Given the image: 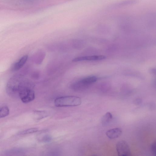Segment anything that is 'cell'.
I'll return each instance as SVG.
<instances>
[{"instance_id":"6da1fadb","label":"cell","mask_w":156,"mask_h":156,"mask_svg":"<svg viewBox=\"0 0 156 156\" xmlns=\"http://www.w3.org/2000/svg\"><path fill=\"white\" fill-rule=\"evenodd\" d=\"M82 102L79 97L68 96L57 98L55 100V105L58 107L75 106L80 105Z\"/></svg>"},{"instance_id":"7a4b0ae2","label":"cell","mask_w":156,"mask_h":156,"mask_svg":"<svg viewBox=\"0 0 156 156\" xmlns=\"http://www.w3.org/2000/svg\"><path fill=\"white\" fill-rule=\"evenodd\" d=\"M18 96L23 103H27L33 100L35 98L34 91L23 86L20 83L19 90Z\"/></svg>"},{"instance_id":"3957f363","label":"cell","mask_w":156,"mask_h":156,"mask_svg":"<svg viewBox=\"0 0 156 156\" xmlns=\"http://www.w3.org/2000/svg\"><path fill=\"white\" fill-rule=\"evenodd\" d=\"M116 148L119 156L131 155L129 145L127 143L125 140H122L118 142L116 145Z\"/></svg>"},{"instance_id":"277c9868","label":"cell","mask_w":156,"mask_h":156,"mask_svg":"<svg viewBox=\"0 0 156 156\" xmlns=\"http://www.w3.org/2000/svg\"><path fill=\"white\" fill-rule=\"evenodd\" d=\"M106 57L104 55H93L79 57L73 59L72 61L77 62L81 61L100 60L105 59Z\"/></svg>"},{"instance_id":"5b68a950","label":"cell","mask_w":156,"mask_h":156,"mask_svg":"<svg viewBox=\"0 0 156 156\" xmlns=\"http://www.w3.org/2000/svg\"><path fill=\"white\" fill-rule=\"evenodd\" d=\"M122 132V129L119 128H116L109 129L106 132L107 137L111 139H114L119 137Z\"/></svg>"},{"instance_id":"8992f818","label":"cell","mask_w":156,"mask_h":156,"mask_svg":"<svg viewBox=\"0 0 156 156\" xmlns=\"http://www.w3.org/2000/svg\"><path fill=\"white\" fill-rule=\"evenodd\" d=\"M28 58L27 55H25L22 57L17 62L13 65L12 69L13 71L19 70L24 66Z\"/></svg>"},{"instance_id":"52a82bcc","label":"cell","mask_w":156,"mask_h":156,"mask_svg":"<svg viewBox=\"0 0 156 156\" xmlns=\"http://www.w3.org/2000/svg\"><path fill=\"white\" fill-rule=\"evenodd\" d=\"M97 80V78L96 76H88L80 80L78 82V84H79L80 86L86 85L95 82Z\"/></svg>"},{"instance_id":"ba28073f","label":"cell","mask_w":156,"mask_h":156,"mask_svg":"<svg viewBox=\"0 0 156 156\" xmlns=\"http://www.w3.org/2000/svg\"><path fill=\"white\" fill-rule=\"evenodd\" d=\"M137 2V0H126L117 3L114 5L113 6L114 7L123 6L136 3Z\"/></svg>"},{"instance_id":"9c48e42d","label":"cell","mask_w":156,"mask_h":156,"mask_svg":"<svg viewBox=\"0 0 156 156\" xmlns=\"http://www.w3.org/2000/svg\"><path fill=\"white\" fill-rule=\"evenodd\" d=\"M112 115L110 112H106L103 116L101 119V122L103 124L108 123L112 119Z\"/></svg>"},{"instance_id":"30bf717a","label":"cell","mask_w":156,"mask_h":156,"mask_svg":"<svg viewBox=\"0 0 156 156\" xmlns=\"http://www.w3.org/2000/svg\"><path fill=\"white\" fill-rule=\"evenodd\" d=\"M9 110L7 106H3L0 108V118H3L8 115Z\"/></svg>"},{"instance_id":"8fae6325","label":"cell","mask_w":156,"mask_h":156,"mask_svg":"<svg viewBox=\"0 0 156 156\" xmlns=\"http://www.w3.org/2000/svg\"><path fill=\"white\" fill-rule=\"evenodd\" d=\"M38 131V129L36 128H31L20 132L18 133L19 135H25L33 133Z\"/></svg>"},{"instance_id":"7c38bea8","label":"cell","mask_w":156,"mask_h":156,"mask_svg":"<svg viewBox=\"0 0 156 156\" xmlns=\"http://www.w3.org/2000/svg\"><path fill=\"white\" fill-rule=\"evenodd\" d=\"M151 151L153 154L154 156L156 155V142L154 141L151 144Z\"/></svg>"},{"instance_id":"4fadbf2b","label":"cell","mask_w":156,"mask_h":156,"mask_svg":"<svg viewBox=\"0 0 156 156\" xmlns=\"http://www.w3.org/2000/svg\"><path fill=\"white\" fill-rule=\"evenodd\" d=\"M43 139L44 141H48L50 140L51 138L50 136H44Z\"/></svg>"}]
</instances>
